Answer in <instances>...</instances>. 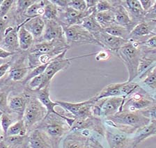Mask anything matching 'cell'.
<instances>
[{
    "mask_svg": "<svg viewBox=\"0 0 156 148\" xmlns=\"http://www.w3.org/2000/svg\"><path fill=\"white\" fill-rule=\"evenodd\" d=\"M50 1L58 8L63 9L68 6L70 0H50Z\"/></svg>",
    "mask_w": 156,
    "mask_h": 148,
    "instance_id": "obj_50",
    "label": "cell"
},
{
    "mask_svg": "<svg viewBox=\"0 0 156 148\" xmlns=\"http://www.w3.org/2000/svg\"><path fill=\"white\" fill-rule=\"evenodd\" d=\"M43 82V74L39 75V76L34 77L31 79L27 84V86L26 88H27L30 91H37L42 88V85Z\"/></svg>",
    "mask_w": 156,
    "mask_h": 148,
    "instance_id": "obj_40",
    "label": "cell"
},
{
    "mask_svg": "<svg viewBox=\"0 0 156 148\" xmlns=\"http://www.w3.org/2000/svg\"><path fill=\"white\" fill-rule=\"evenodd\" d=\"M141 5L144 11L147 12L155 4V0H140Z\"/></svg>",
    "mask_w": 156,
    "mask_h": 148,
    "instance_id": "obj_49",
    "label": "cell"
},
{
    "mask_svg": "<svg viewBox=\"0 0 156 148\" xmlns=\"http://www.w3.org/2000/svg\"><path fill=\"white\" fill-rule=\"evenodd\" d=\"M87 9H95L97 4L98 0H86Z\"/></svg>",
    "mask_w": 156,
    "mask_h": 148,
    "instance_id": "obj_52",
    "label": "cell"
},
{
    "mask_svg": "<svg viewBox=\"0 0 156 148\" xmlns=\"http://www.w3.org/2000/svg\"><path fill=\"white\" fill-rule=\"evenodd\" d=\"M45 11L42 18L45 20H57L58 15V8L49 0L47 5L45 6Z\"/></svg>",
    "mask_w": 156,
    "mask_h": 148,
    "instance_id": "obj_38",
    "label": "cell"
},
{
    "mask_svg": "<svg viewBox=\"0 0 156 148\" xmlns=\"http://www.w3.org/2000/svg\"><path fill=\"white\" fill-rule=\"evenodd\" d=\"M135 26L141 22L145 20L146 12L141 5L140 0H121Z\"/></svg>",
    "mask_w": 156,
    "mask_h": 148,
    "instance_id": "obj_23",
    "label": "cell"
},
{
    "mask_svg": "<svg viewBox=\"0 0 156 148\" xmlns=\"http://www.w3.org/2000/svg\"><path fill=\"white\" fill-rule=\"evenodd\" d=\"M121 86L122 83H114L107 85L101 91V92H99L92 98L95 102H96L103 98H112V97H121Z\"/></svg>",
    "mask_w": 156,
    "mask_h": 148,
    "instance_id": "obj_29",
    "label": "cell"
},
{
    "mask_svg": "<svg viewBox=\"0 0 156 148\" xmlns=\"http://www.w3.org/2000/svg\"><path fill=\"white\" fill-rule=\"evenodd\" d=\"M24 26L31 35L33 36L35 41H38L43 34L45 27V21L42 17L27 19L24 22Z\"/></svg>",
    "mask_w": 156,
    "mask_h": 148,
    "instance_id": "obj_25",
    "label": "cell"
},
{
    "mask_svg": "<svg viewBox=\"0 0 156 148\" xmlns=\"http://www.w3.org/2000/svg\"><path fill=\"white\" fill-rule=\"evenodd\" d=\"M29 91L30 96L23 118L28 133L34 129L47 115V110L45 106L39 101L32 91L30 90Z\"/></svg>",
    "mask_w": 156,
    "mask_h": 148,
    "instance_id": "obj_6",
    "label": "cell"
},
{
    "mask_svg": "<svg viewBox=\"0 0 156 148\" xmlns=\"http://www.w3.org/2000/svg\"><path fill=\"white\" fill-rule=\"evenodd\" d=\"M29 133L25 127V125H24V121L23 119H21L13 123L10 127L6 133V136H26Z\"/></svg>",
    "mask_w": 156,
    "mask_h": 148,
    "instance_id": "obj_37",
    "label": "cell"
},
{
    "mask_svg": "<svg viewBox=\"0 0 156 148\" xmlns=\"http://www.w3.org/2000/svg\"><path fill=\"white\" fill-rule=\"evenodd\" d=\"M45 27L42 37L38 41H52L61 40L65 41L66 36L62 25L57 20H45Z\"/></svg>",
    "mask_w": 156,
    "mask_h": 148,
    "instance_id": "obj_20",
    "label": "cell"
},
{
    "mask_svg": "<svg viewBox=\"0 0 156 148\" xmlns=\"http://www.w3.org/2000/svg\"><path fill=\"white\" fill-rule=\"evenodd\" d=\"M113 9L112 11L114 12V17H115L116 24L126 28L130 31L135 27V25L132 21L128 12L127 11L125 7L123 6L121 3V0L118 1H111Z\"/></svg>",
    "mask_w": 156,
    "mask_h": 148,
    "instance_id": "obj_22",
    "label": "cell"
},
{
    "mask_svg": "<svg viewBox=\"0 0 156 148\" xmlns=\"http://www.w3.org/2000/svg\"><path fill=\"white\" fill-rule=\"evenodd\" d=\"M154 136H156V121H151L148 125L133 134V148H136L144 140Z\"/></svg>",
    "mask_w": 156,
    "mask_h": 148,
    "instance_id": "obj_27",
    "label": "cell"
},
{
    "mask_svg": "<svg viewBox=\"0 0 156 148\" xmlns=\"http://www.w3.org/2000/svg\"><path fill=\"white\" fill-rule=\"evenodd\" d=\"M24 148H30V147H29L28 146V147H24Z\"/></svg>",
    "mask_w": 156,
    "mask_h": 148,
    "instance_id": "obj_57",
    "label": "cell"
},
{
    "mask_svg": "<svg viewBox=\"0 0 156 148\" xmlns=\"http://www.w3.org/2000/svg\"><path fill=\"white\" fill-rule=\"evenodd\" d=\"M29 134L26 136H10L4 138V142L10 148H24L28 147Z\"/></svg>",
    "mask_w": 156,
    "mask_h": 148,
    "instance_id": "obj_32",
    "label": "cell"
},
{
    "mask_svg": "<svg viewBox=\"0 0 156 148\" xmlns=\"http://www.w3.org/2000/svg\"><path fill=\"white\" fill-rule=\"evenodd\" d=\"M156 26V21L144 20L137 24L130 33L128 40H133L141 44L155 33L153 30Z\"/></svg>",
    "mask_w": 156,
    "mask_h": 148,
    "instance_id": "obj_16",
    "label": "cell"
},
{
    "mask_svg": "<svg viewBox=\"0 0 156 148\" xmlns=\"http://www.w3.org/2000/svg\"><path fill=\"white\" fill-rule=\"evenodd\" d=\"M156 101L149 94L140 87L124 99L121 111L130 112H140L155 104Z\"/></svg>",
    "mask_w": 156,
    "mask_h": 148,
    "instance_id": "obj_7",
    "label": "cell"
},
{
    "mask_svg": "<svg viewBox=\"0 0 156 148\" xmlns=\"http://www.w3.org/2000/svg\"><path fill=\"white\" fill-rule=\"evenodd\" d=\"M153 33H155V34H156V26H155V29H154V30H153Z\"/></svg>",
    "mask_w": 156,
    "mask_h": 148,
    "instance_id": "obj_55",
    "label": "cell"
},
{
    "mask_svg": "<svg viewBox=\"0 0 156 148\" xmlns=\"http://www.w3.org/2000/svg\"><path fill=\"white\" fill-rule=\"evenodd\" d=\"M75 120L66 111L58 114L52 113L45 116L36 128L47 133L52 141L53 148H59L61 142L69 133Z\"/></svg>",
    "mask_w": 156,
    "mask_h": 148,
    "instance_id": "obj_1",
    "label": "cell"
},
{
    "mask_svg": "<svg viewBox=\"0 0 156 148\" xmlns=\"http://www.w3.org/2000/svg\"><path fill=\"white\" fill-rule=\"evenodd\" d=\"M105 123V122H104ZM105 140L109 148H133V134L121 132L105 123Z\"/></svg>",
    "mask_w": 156,
    "mask_h": 148,
    "instance_id": "obj_13",
    "label": "cell"
},
{
    "mask_svg": "<svg viewBox=\"0 0 156 148\" xmlns=\"http://www.w3.org/2000/svg\"><path fill=\"white\" fill-rule=\"evenodd\" d=\"M2 1H3V0H0V6H1V4L2 3Z\"/></svg>",
    "mask_w": 156,
    "mask_h": 148,
    "instance_id": "obj_56",
    "label": "cell"
},
{
    "mask_svg": "<svg viewBox=\"0 0 156 148\" xmlns=\"http://www.w3.org/2000/svg\"><path fill=\"white\" fill-rule=\"evenodd\" d=\"M68 50H65L64 52H63L62 53V54L55 58L52 61L49 63L45 72H44L43 73V82L42 85V88H43L44 87H45L46 86H48V85H50V82L53 79V77H55L58 72L68 68V67L71 65V60L73 59L90 57V56L96 54V53H94V54L82 56V57L66 58V54Z\"/></svg>",
    "mask_w": 156,
    "mask_h": 148,
    "instance_id": "obj_9",
    "label": "cell"
},
{
    "mask_svg": "<svg viewBox=\"0 0 156 148\" xmlns=\"http://www.w3.org/2000/svg\"><path fill=\"white\" fill-rule=\"evenodd\" d=\"M103 31L109 35L114 36L115 37L120 38L126 40H129V36H130V31L127 29L126 28L118 25H115L109 28L105 29Z\"/></svg>",
    "mask_w": 156,
    "mask_h": 148,
    "instance_id": "obj_35",
    "label": "cell"
},
{
    "mask_svg": "<svg viewBox=\"0 0 156 148\" xmlns=\"http://www.w3.org/2000/svg\"><path fill=\"white\" fill-rule=\"evenodd\" d=\"M58 105L63 108V110L71 115L75 119H86L94 116L92 113V107L95 104L92 98L88 100L81 102H70L64 101H56Z\"/></svg>",
    "mask_w": 156,
    "mask_h": 148,
    "instance_id": "obj_11",
    "label": "cell"
},
{
    "mask_svg": "<svg viewBox=\"0 0 156 148\" xmlns=\"http://www.w3.org/2000/svg\"><path fill=\"white\" fill-rule=\"evenodd\" d=\"M151 50H156V34H153L140 44Z\"/></svg>",
    "mask_w": 156,
    "mask_h": 148,
    "instance_id": "obj_45",
    "label": "cell"
},
{
    "mask_svg": "<svg viewBox=\"0 0 156 148\" xmlns=\"http://www.w3.org/2000/svg\"><path fill=\"white\" fill-rule=\"evenodd\" d=\"M70 47V46L65 41H39L34 42L32 47L28 50V53L36 55L51 54L57 57L65 50H69Z\"/></svg>",
    "mask_w": 156,
    "mask_h": 148,
    "instance_id": "obj_12",
    "label": "cell"
},
{
    "mask_svg": "<svg viewBox=\"0 0 156 148\" xmlns=\"http://www.w3.org/2000/svg\"><path fill=\"white\" fill-rule=\"evenodd\" d=\"M112 9H113V5H112L111 1H108V0H98L96 6V13L112 11Z\"/></svg>",
    "mask_w": 156,
    "mask_h": 148,
    "instance_id": "obj_42",
    "label": "cell"
},
{
    "mask_svg": "<svg viewBox=\"0 0 156 148\" xmlns=\"http://www.w3.org/2000/svg\"><path fill=\"white\" fill-rule=\"evenodd\" d=\"M16 1L14 0H3L0 6V18H4L8 16L11 9L14 6Z\"/></svg>",
    "mask_w": 156,
    "mask_h": 148,
    "instance_id": "obj_41",
    "label": "cell"
},
{
    "mask_svg": "<svg viewBox=\"0 0 156 148\" xmlns=\"http://www.w3.org/2000/svg\"><path fill=\"white\" fill-rule=\"evenodd\" d=\"M141 54V45L133 40H128L117 52L116 56L123 63L128 70L129 74L128 81H134L138 76V68Z\"/></svg>",
    "mask_w": 156,
    "mask_h": 148,
    "instance_id": "obj_4",
    "label": "cell"
},
{
    "mask_svg": "<svg viewBox=\"0 0 156 148\" xmlns=\"http://www.w3.org/2000/svg\"><path fill=\"white\" fill-rule=\"evenodd\" d=\"M37 97L39 101L42 103L43 105L45 106L46 110H47V115H50L52 113L58 114L59 112H57L55 108L58 106V104L55 102L52 101L50 99V85H48L43 88H41L37 91H31Z\"/></svg>",
    "mask_w": 156,
    "mask_h": 148,
    "instance_id": "obj_26",
    "label": "cell"
},
{
    "mask_svg": "<svg viewBox=\"0 0 156 148\" xmlns=\"http://www.w3.org/2000/svg\"><path fill=\"white\" fill-rule=\"evenodd\" d=\"M18 53V52H17ZM12 57L11 66L6 79L0 80V87L14 86L13 83H22L29 73L30 69L28 67V53L17 54Z\"/></svg>",
    "mask_w": 156,
    "mask_h": 148,
    "instance_id": "obj_5",
    "label": "cell"
},
{
    "mask_svg": "<svg viewBox=\"0 0 156 148\" xmlns=\"http://www.w3.org/2000/svg\"><path fill=\"white\" fill-rule=\"evenodd\" d=\"M140 112L144 117L149 119L151 121H156V102L153 104L152 106Z\"/></svg>",
    "mask_w": 156,
    "mask_h": 148,
    "instance_id": "obj_44",
    "label": "cell"
},
{
    "mask_svg": "<svg viewBox=\"0 0 156 148\" xmlns=\"http://www.w3.org/2000/svg\"><path fill=\"white\" fill-rule=\"evenodd\" d=\"M123 103L124 98L122 97H112L99 99L93 106V115L104 120L121 111Z\"/></svg>",
    "mask_w": 156,
    "mask_h": 148,
    "instance_id": "obj_8",
    "label": "cell"
},
{
    "mask_svg": "<svg viewBox=\"0 0 156 148\" xmlns=\"http://www.w3.org/2000/svg\"><path fill=\"white\" fill-rule=\"evenodd\" d=\"M28 145L30 148H53L52 141L47 133L37 128L29 133Z\"/></svg>",
    "mask_w": 156,
    "mask_h": 148,
    "instance_id": "obj_24",
    "label": "cell"
},
{
    "mask_svg": "<svg viewBox=\"0 0 156 148\" xmlns=\"http://www.w3.org/2000/svg\"><path fill=\"white\" fill-rule=\"evenodd\" d=\"M64 30L66 40L70 46L75 45H95L101 47L100 43L91 33L83 27L82 25L64 26L62 25Z\"/></svg>",
    "mask_w": 156,
    "mask_h": 148,
    "instance_id": "obj_10",
    "label": "cell"
},
{
    "mask_svg": "<svg viewBox=\"0 0 156 148\" xmlns=\"http://www.w3.org/2000/svg\"><path fill=\"white\" fill-rule=\"evenodd\" d=\"M94 36L101 44L102 48L116 55L119 50L128 42V40L109 35L105 32L103 29L100 33L94 35Z\"/></svg>",
    "mask_w": 156,
    "mask_h": 148,
    "instance_id": "obj_17",
    "label": "cell"
},
{
    "mask_svg": "<svg viewBox=\"0 0 156 148\" xmlns=\"http://www.w3.org/2000/svg\"><path fill=\"white\" fill-rule=\"evenodd\" d=\"M0 148H10V147L4 142V140H2L0 141Z\"/></svg>",
    "mask_w": 156,
    "mask_h": 148,
    "instance_id": "obj_53",
    "label": "cell"
},
{
    "mask_svg": "<svg viewBox=\"0 0 156 148\" xmlns=\"http://www.w3.org/2000/svg\"><path fill=\"white\" fill-rule=\"evenodd\" d=\"M94 11H96V8L87 9L84 12L76 11L69 6L63 9L58 8L57 21L64 26L81 25L84 19Z\"/></svg>",
    "mask_w": 156,
    "mask_h": 148,
    "instance_id": "obj_14",
    "label": "cell"
},
{
    "mask_svg": "<svg viewBox=\"0 0 156 148\" xmlns=\"http://www.w3.org/2000/svg\"><path fill=\"white\" fill-rule=\"evenodd\" d=\"M18 31V26H9L5 31L3 40L0 43V47L13 54L21 51L19 47Z\"/></svg>",
    "mask_w": 156,
    "mask_h": 148,
    "instance_id": "obj_21",
    "label": "cell"
},
{
    "mask_svg": "<svg viewBox=\"0 0 156 148\" xmlns=\"http://www.w3.org/2000/svg\"><path fill=\"white\" fill-rule=\"evenodd\" d=\"M96 20L102 29L116 25L114 12L112 11L96 13Z\"/></svg>",
    "mask_w": 156,
    "mask_h": 148,
    "instance_id": "obj_33",
    "label": "cell"
},
{
    "mask_svg": "<svg viewBox=\"0 0 156 148\" xmlns=\"http://www.w3.org/2000/svg\"><path fill=\"white\" fill-rule=\"evenodd\" d=\"M101 135L89 129L70 131L60 144L62 148H105L100 141Z\"/></svg>",
    "mask_w": 156,
    "mask_h": 148,
    "instance_id": "obj_3",
    "label": "cell"
},
{
    "mask_svg": "<svg viewBox=\"0 0 156 148\" xmlns=\"http://www.w3.org/2000/svg\"><path fill=\"white\" fill-rule=\"evenodd\" d=\"M30 93L27 88H24L23 93L9 97V108L11 112L21 120L23 118L24 112L27 104Z\"/></svg>",
    "mask_w": 156,
    "mask_h": 148,
    "instance_id": "obj_18",
    "label": "cell"
},
{
    "mask_svg": "<svg viewBox=\"0 0 156 148\" xmlns=\"http://www.w3.org/2000/svg\"><path fill=\"white\" fill-rule=\"evenodd\" d=\"M18 120H19L18 118L13 114L2 113L0 115V125L4 133V136H6L10 127Z\"/></svg>",
    "mask_w": 156,
    "mask_h": 148,
    "instance_id": "obj_36",
    "label": "cell"
},
{
    "mask_svg": "<svg viewBox=\"0 0 156 148\" xmlns=\"http://www.w3.org/2000/svg\"><path fill=\"white\" fill-rule=\"evenodd\" d=\"M111 57L110 52L106 50H102L96 53L95 54V59L97 61L100 60H108Z\"/></svg>",
    "mask_w": 156,
    "mask_h": 148,
    "instance_id": "obj_46",
    "label": "cell"
},
{
    "mask_svg": "<svg viewBox=\"0 0 156 148\" xmlns=\"http://www.w3.org/2000/svg\"><path fill=\"white\" fill-rule=\"evenodd\" d=\"M49 0H39L36 1L27 9L24 13V18L31 19L36 17H43L45 11V6L47 5Z\"/></svg>",
    "mask_w": 156,
    "mask_h": 148,
    "instance_id": "obj_30",
    "label": "cell"
},
{
    "mask_svg": "<svg viewBox=\"0 0 156 148\" xmlns=\"http://www.w3.org/2000/svg\"><path fill=\"white\" fill-rule=\"evenodd\" d=\"M18 42L20 50L23 52L28 51L34 43V38L24 26V22L18 26Z\"/></svg>",
    "mask_w": 156,
    "mask_h": 148,
    "instance_id": "obj_28",
    "label": "cell"
},
{
    "mask_svg": "<svg viewBox=\"0 0 156 148\" xmlns=\"http://www.w3.org/2000/svg\"><path fill=\"white\" fill-rule=\"evenodd\" d=\"M4 133H3V132H2L1 125H0V141L4 139Z\"/></svg>",
    "mask_w": 156,
    "mask_h": 148,
    "instance_id": "obj_54",
    "label": "cell"
},
{
    "mask_svg": "<svg viewBox=\"0 0 156 148\" xmlns=\"http://www.w3.org/2000/svg\"><path fill=\"white\" fill-rule=\"evenodd\" d=\"M1 114H2V112H1V111H0V115H1Z\"/></svg>",
    "mask_w": 156,
    "mask_h": 148,
    "instance_id": "obj_58",
    "label": "cell"
},
{
    "mask_svg": "<svg viewBox=\"0 0 156 148\" xmlns=\"http://www.w3.org/2000/svg\"><path fill=\"white\" fill-rule=\"evenodd\" d=\"M12 60L5 62L4 64L0 65V80L3 79L7 73H8L10 67L11 66Z\"/></svg>",
    "mask_w": 156,
    "mask_h": 148,
    "instance_id": "obj_48",
    "label": "cell"
},
{
    "mask_svg": "<svg viewBox=\"0 0 156 148\" xmlns=\"http://www.w3.org/2000/svg\"><path fill=\"white\" fill-rule=\"evenodd\" d=\"M79 129L91 130L98 133L102 137H105V126L104 120L96 116H92L86 119H75L70 131Z\"/></svg>",
    "mask_w": 156,
    "mask_h": 148,
    "instance_id": "obj_15",
    "label": "cell"
},
{
    "mask_svg": "<svg viewBox=\"0 0 156 148\" xmlns=\"http://www.w3.org/2000/svg\"><path fill=\"white\" fill-rule=\"evenodd\" d=\"M15 54L11 52H9L8 51L5 50L3 48L0 47V59H6L8 58L13 57Z\"/></svg>",
    "mask_w": 156,
    "mask_h": 148,
    "instance_id": "obj_51",
    "label": "cell"
},
{
    "mask_svg": "<svg viewBox=\"0 0 156 148\" xmlns=\"http://www.w3.org/2000/svg\"><path fill=\"white\" fill-rule=\"evenodd\" d=\"M96 11L93 12L92 13L86 17L81 25L85 29H87L89 33H91L93 36L97 34L102 31V27L96 20Z\"/></svg>",
    "mask_w": 156,
    "mask_h": 148,
    "instance_id": "obj_31",
    "label": "cell"
},
{
    "mask_svg": "<svg viewBox=\"0 0 156 148\" xmlns=\"http://www.w3.org/2000/svg\"><path fill=\"white\" fill-rule=\"evenodd\" d=\"M68 6L81 12H84L87 10L86 0H70Z\"/></svg>",
    "mask_w": 156,
    "mask_h": 148,
    "instance_id": "obj_43",
    "label": "cell"
},
{
    "mask_svg": "<svg viewBox=\"0 0 156 148\" xmlns=\"http://www.w3.org/2000/svg\"><path fill=\"white\" fill-rule=\"evenodd\" d=\"M14 86H4L0 87V111L2 113L13 114L9 108V98Z\"/></svg>",
    "mask_w": 156,
    "mask_h": 148,
    "instance_id": "obj_34",
    "label": "cell"
},
{
    "mask_svg": "<svg viewBox=\"0 0 156 148\" xmlns=\"http://www.w3.org/2000/svg\"><path fill=\"white\" fill-rule=\"evenodd\" d=\"M103 120L107 125L129 134H133L151 122L149 119L144 117L140 112L125 111H121Z\"/></svg>",
    "mask_w": 156,
    "mask_h": 148,
    "instance_id": "obj_2",
    "label": "cell"
},
{
    "mask_svg": "<svg viewBox=\"0 0 156 148\" xmlns=\"http://www.w3.org/2000/svg\"><path fill=\"white\" fill-rule=\"evenodd\" d=\"M156 101V65L134 80Z\"/></svg>",
    "mask_w": 156,
    "mask_h": 148,
    "instance_id": "obj_19",
    "label": "cell"
},
{
    "mask_svg": "<svg viewBox=\"0 0 156 148\" xmlns=\"http://www.w3.org/2000/svg\"><path fill=\"white\" fill-rule=\"evenodd\" d=\"M48 65V64L38 65V66L34 67V68L29 70V73L27 74V75L25 79H24L23 81V82H22L21 84L23 85V86H25V85L27 84L31 79H33L34 77L39 76V75L41 74H43L44 73V72H45Z\"/></svg>",
    "mask_w": 156,
    "mask_h": 148,
    "instance_id": "obj_39",
    "label": "cell"
},
{
    "mask_svg": "<svg viewBox=\"0 0 156 148\" xmlns=\"http://www.w3.org/2000/svg\"><path fill=\"white\" fill-rule=\"evenodd\" d=\"M145 20L156 21V0L153 6L146 13Z\"/></svg>",
    "mask_w": 156,
    "mask_h": 148,
    "instance_id": "obj_47",
    "label": "cell"
}]
</instances>
